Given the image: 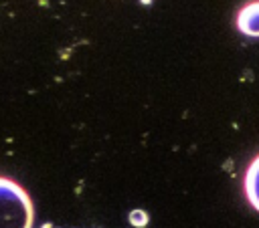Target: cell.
<instances>
[{"label": "cell", "mask_w": 259, "mask_h": 228, "mask_svg": "<svg viewBox=\"0 0 259 228\" xmlns=\"http://www.w3.org/2000/svg\"><path fill=\"white\" fill-rule=\"evenodd\" d=\"M243 188H245V196H247L249 204L259 212V155H255L253 161L249 163V167L245 172Z\"/></svg>", "instance_id": "3957f363"}, {"label": "cell", "mask_w": 259, "mask_h": 228, "mask_svg": "<svg viewBox=\"0 0 259 228\" xmlns=\"http://www.w3.org/2000/svg\"><path fill=\"white\" fill-rule=\"evenodd\" d=\"M30 196L16 182L0 176V228H32Z\"/></svg>", "instance_id": "6da1fadb"}, {"label": "cell", "mask_w": 259, "mask_h": 228, "mask_svg": "<svg viewBox=\"0 0 259 228\" xmlns=\"http://www.w3.org/2000/svg\"><path fill=\"white\" fill-rule=\"evenodd\" d=\"M235 24L239 32L259 38V0H251L245 6H241V10L237 12Z\"/></svg>", "instance_id": "7a4b0ae2"}]
</instances>
